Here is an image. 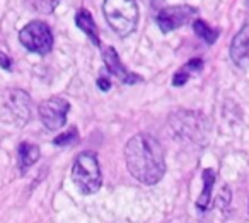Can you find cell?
I'll return each instance as SVG.
<instances>
[{"label": "cell", "mask_w": 249, "mask_h": 223, "mask_svg": "<svg viewBox=\"0 0 249 223\" xmlns=\"http://www.w3.org/2000/svg\"><path fill=\"white\" fill-rule=\"evenodd\" d=\"M124 160L130 174L142 184L154 186L166 174L162 145L149 133H139L126 141Z\"/></svg>", "instance_id": "1"}, {"label": "cell", "mask_w": 249, "mask_h": 223, "mask_svg": "<svg viewBox=\"0 0 249 223\" xmlns=\"http://www.w3.org/2000/svg\"><path fill=\"white\" fill-rule=\"evenodd\" d=\"M103 12L109 28L121 38H126L139 24V5L135 0H104Z\"/></svg>", "instance_id": "2"}, {"label": "cell", "mask_w": 249, "mask_h": 223, "mask_svg": "<svg viewBox=\"0 0 249 223\" xmlns=\"http://www.w3.org/2000/svg\"><path fill=\"white\" fill-rule=\"evenodd\" d=\"M72 181L82 194H94L103 186L101 167L96 154L82 152L72 165Z\"/></svg>", "instance_id": "3"}, {"label": "cell", "mask_w": 249, "mask_h": 223, "mask_svg": "<svg viewBox=\"0 0 249 223\" xmlns=\"http://www.w3.org/2000/svg\"><path fill=\"white\" fill-rule=\"evenodd\" d=\"M19 41L26 50L38 55H48L53 48V34L46 22L33 21L19 33Z\"/></svg>", "instance_id": "4"}, {"label": "cell", "mask_w": 249, "mask_h": 223, "mask_svg": "<svg viewBox=\"0 0 249 223\" xmlns=\"http://www.w3.org/2000/svg\"><path fill=\"white\" fill-rule=\"evenodd\" d=\"M69 111L70 104L63 97H50V99L43 101L38 107L39 120L50 131H56L65 126Z\"/></svg>", "instance_id": "5"}, {"label": "cell", "mask_w": 249, "mask_h": 223, "mask_svg": "<svg viewBox=\"0 0 249 223\" xmlns=\"http://www.w3.org/2000/svg\"><path fill=\"white\" fill-rule=\"evenodd\" d=\"M196 16V9L191 5H171L164 7L157 14V26L162 33H171L188 24Z\"/></svg>", "instance_id": "6"}, {"label": "cell", "mask_w": 249, "mask_h": 223, "mask_svg": "<svg viewBox=\"0 0 249 223\" xmlns=\"http://www.w3.org/2000/svg\"><path fill=\"white\" fill-rule=\"evenodd\" d=\"M103 60H104V63H106L107 72H109L111 75L116 77L120 82H123V84H137V82H140V80H142V77H139L137 73L130 72V70L126 69L123 63H121L116 50L111 48V46H107V48L103 51Z\"/></svg>", "instance_id": "7"}, {"label": "cell", "mask_w": 249, "mask_h": 223, "mask_svg": "<svg viewBox=\"0 0 249 223\" xmlns=\"http://www.w3.org/2000/svg\"><path fill=\"white\" fill-rule=\"evenodd\" d=\"M231 58L235 65L244 67L249 62V19L244 22L241 31L234 36L231 45Z\"/></svg>", "instance_id": "8"}, {"label": "cell", "mask_w": 249, "mask_h": 223, "mask_svg": "<svg viewBox=\"0 0 249 223\" xmlns=\"http://www.w3.org/2000/svg\"><path fill=\"white\" fill-rule=\"evenodd\" d=\"M75 24L80 31H84V34H87V38L92 41L94 46H101V39H99V31H97V26L94 22L92 16L89 11L86 9H80L75 16Z\"/></svg>", "instance_id": "9"}, {"label": "cell", "mask_w": 249, "mask_h": 223, "mask_svg": "<svg viewBox=\"0 0 249 223\" xmlns=\"http://www.w3.org/2000/svg\"><path fill=\"white\" fill-rule=\"evenodd\" d=\"M201 177H203V191H201L200 198L196 199V208L200 211H207L212 206V191H213L215 184V172L212 169H205Z\"/></svg>", "instance_id": "10"}, {"label": "cell", "mask_w": 249, "mask_h": 223, "mask_svg": "<svg viewBox=\"0 0 249 223\" xmlns=\"http://www.w3.org/2000/svg\"><path fill=\"white\" fill-rule=\"evenodd\" d=\"M39 154H41V152H39L38 145L28 143V141L19 145L18 155H19V167H21V171H26V169H29L31 165H35L39 158Z\"/></svg>", "instance_id": "11"}, {"label": "cell", "mask_w": 249, "mask_h": 223, "mask_svg": "<svg viewBox=\"0 0 249 223\" xmlns=\"http://www.w3.org/2000/svg\"><path fill=\"white\" fill-rule=\"evenodd\" d=\"M29 104H31L29 96L22 92V90H14V92L11 94V107L16 116L21 118L22 121L29 120V107H31Z\"/></svg>", "instance_id": "12"}, {"label": "cell", "mask_w": 249, "mask_h": 223, "mask_svg": "<svg viewBox=\"0 0 249 223\" xmlns=\"http://www.w3.org/2000/svg\"><path fill=\"white\" fill-rule=\"evenodd\" d=\"M201 69H203V60H201V58L190 60V62H188L186 65L183 67V69L178 70V72L174 73V77H173V86L174 87L184 86V84L188 82V79H190L191 73H193V72H200Z\"/></svg>", "instance_id": "13"}, {"label": "cell", "mask_w": 249, "mask_h": 223, "mask_svg": "<svg viewBox=\"0 0 249 223\" xmlns=\"http://www.w3.org/2000/svg\"><path fill=\"white\" fill-rule=\"evenodd\" d=\"M193 31L198 38H201L205 43H208V45H213L218 38V29L210 28V26H208L205 21H201V19L193 21Z\"/></svg>", "instance_id": "14"}, {"label": "cell", "mask_w": 249, "mask_h": 223, "mask_svg": "<svg viewBox=\"0 0 249 223\" xmlns=\"http://www.w3.org/2000/svg\"><path fill=\"white\" fill-rule=\"evenodd\" d=\"M77 138H79L77 128H70L69 131H63V133H60L58 137L53 140V143H55L56 147H65V145H72L73 141H77Z\"/></svg>", "instance_id": "15"}, {"label": "cell", "mask_w": 249, "mask_h": 223, "mask_svg": "<svg viewBox=\"0 0 249 223\" xmlns=\"http://www.w3.org/2000/svg\"><path fill=\"white\" fill-rule=\"evenodd\" d=\"M62 0H35V9L41 14H52Z\"/></svg>", "instance_id": "16"}, {"label": "cell", "mask_w": 249, "mask_h": 223, "mask_svg": "<svg viewBox=\"0 0 249 223\" xmlns=\"http://www.w3.org/2000/svg\"><path fill=\"white\" fill-rule=\"evenodd\" d=\"M0 67H2L4 70H7V72L9 70H12V60L9 58L4 51H0Z\"/></svg>", "instance_id": "17"}, {"label": "cell", "mask_w": 249, "mask_h": 223, "mask_svg": "<svg viewBox=\"0 0 249 223\" xmlns=\"http://www.w3.org/2000/svg\"><path fill=\"white\" fill-rule=\"evenodd\" d=\"M97 87H99L103 92H107V90L111 89V82L106 77H99V79H97Z\"/></svg>", "instance_id": "18"}, {"label": "cell", "mask_w": 249, "mask_h": 223, "mask_svg": "<svg viewBox=\"0 0 249 223\" xmlns=\"http://www.w3.org/2000/svg\"><path fill=\"white\" fill-rule=\"evenodd\" d=\"M246 5H248V7H249V0H246Z\"/></svg>", "instance_id": "19"}]
</instances>
